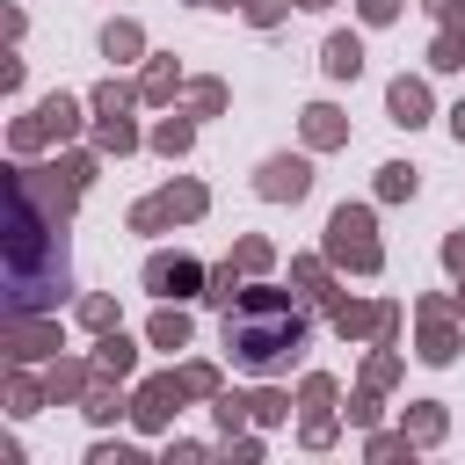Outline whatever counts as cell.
<instances>
[{
	"label": "cell",
	"mask_w": 465,
	"mask_h": 465,
	"mask_svg": "<svg viewBox=\"0 0 465 465\" xmlns=\"http://www.w3.org/2000/svg\"><path fill=\"white\" fill-rule=\"evenodd\" d=\"M58 211L44 218V196L15 174V232H7V312H36L51 305V291H65V240H58Z\"/></svg>",
	"instance_id": "6da1fadb"
},
{
	"label": "cell",
	"mask_w": 465,
	"mask_h": 465,
	"mask_svg": "<svg viewBox=\"0 0 465 465\" xmlns=\"http://www.w3.org/2000/svg\"><path fill=\"white\" fill-rule=\"evenodd\" d=\"M298 341H305V320H298L283 298H269V291H247V298L225 312V349H232V363H247V371H283V363L298 356Z\"/></svg>",
	"instance_id": "7a4b0ae2"
},
{
	"label": "cell",
	"mask_w": 465,
	"mask_h": 465,
	"mask_svg": "<svg viewBox=\"0 0 465 465\" xmlns=\"http://www.w3.org/2000/svg\"><path fill=\"white\" fill-rule=\"evenodd\" d=\"M327 254H334V262H349V269H378V240H371V211H356V203H341V211L327 218Z\"/></svg>",
	"instance_id": "3957f363"
},
{
	"label": "cell",
	"mask_w": 465,
	"mask_h": 465,
	"mask_svg": "<svg viewBox=\"0 0 465 465\" xmlns=\"http://www.w3.org/2000/svg\"><path fill=\"white\" fill-rule=\"evenodd\" d=\"M196 211H203V189H196V182H182V189H167V196L138 203V211H131V225H138V232H153V225H167V218H196Z\"/></svg>",
	"instance_id": "277c9868"
},
{
	"label": "cell",
	"mask_w": 465,
	"mask_h": 465,
	"mask_svg": "<svg viewBox=\"0 0 465 465\" xmlns=\"http://www.w3.org/2000/svg\"><path fill=\"white\" fill-rule=\"evenodd\" d=\"M196 283H203V269L189 254H153L145 262V291H160V298H189Z\"/></svg>",
	"instance_id": "5b68a950"
},
{
	"label": "cell",
	"mask_w": 465,
	"mask_h": 465,
	"mask_svg": "<svg viewBox=\"0 0 465 465\" xmlns=\"http://www.w3.org/2000/svg\"><path fill=\"white\" fill-rule=\"evenodd\" d=\"M73 124H80V109H73L65 94H51L36 116H22V124H15V145H36V138H65Z\"/></svg>",
	"instance_id": "8992f818"
},
{
	"label": "cell",
	"mask_w": 465,
	"mask_h": 465,
	"mask_svg": "<svg viewBox=\"0 0 465 465\" xmlns=\"http://www.w3.org/2000/svg\"><path fill=\"white\" fill-rule=\"evenodd\" d=\"M182 392H189V378H153V385H145V392H138V407H131V414H138V421H153V429H160V421H167V414H174V407H182Z\"/></svg>",
	"instance_id": "52a82bcc"
},
{
	"label": "cell",
	"mask_w": 465,
	"mask_h": 465,
	"mask_svg": "<svg viewBox=\"0 0 465 465\" xmlns=\"http://www.w3.org/2000/svg\"><path fill=\"white\" fill-rule=\"evenodd\" d=\"M305 182H312V167H305V160H269V167H262V196H276V203H283V196L298 203V196H305Z\"/></svg>",
	"instance_id": "ba28073f"
},
{
	"label": "cell",
	"mask_w": 465,
	"mask_h": 465,
	"mask_svg": "<svg viewBox=\"0 0 465 465\" xmlns=\"http://www.w3.org/2000/svg\"><path fill=\"white\" fill-rule=\"evenodd\" d=\"M429 116V87L421 80H392V124H421Z\"/></svg>",
	"instance_id": "9c48e42d"
},
{
	"label": "cell",
	"mask_w": 465,
	"mask_h": 465,
	"mask_svg": "<svg viewBox=\"0 0 465 465\" xmlns=\"http://www.w3.org/2000/svg\"><path fill=\"white\" fill-rule=\"evenodd\" d=\"M421 312H429V334H421V356H429V363H450V356H458V341H450V327H443V305H421Z\"/></svg>",
	"instance_id": "30bf717a"
},
{
	"label": "cell",
	"mask_w": 465,
	"mask_h": 465,
	"mask_svg": "<svg viewBox=\"0 0 465 465\" xmlns=\"http://www.w3.org/2000/svg\"><path fill=\"white\" fill-rule=\"evenodd\" d=\"M356 65H363V44L356 36H327V73L334 80H356Z\"/></svg>",
	"instance_id": "8fae6325"
},
{
	"label": "cell",
	"mask_w": 465,
	"mask_h": 465,
	"mask_svg": "<svg viewBox=\"0 0 465 465\" xmlns=\"http://www.w3.org/2000/svg\"><path fill=\"white\" fill-rule=\"evenodd\" d=\"M94 363H102L109 378H124V371H131V341H124V334H102V349H94Z\"/></svg>",
	"instance_id": "7c38bea8"
},
{
	"label": "cell",
	"mask_w": 465,
	"mask_h": 465,
	"mask_svg": "<svg viewBox=\"0 0 465 465\" xmlns=\"http://www.w3.org/2000/svg\"><path fill=\"white\" fill-rule=\"evenodd\" d=\"M305 138H312V145H334V138H341V116H334V109H305Z\"/></svg>",
	"instance_id": "4fadbf2b"
},
{
	"label": "cell",
	"mask_w": 465,
	"mask_h": 465,
	"mask_svg": "<svg viewBox=\"0 0 465 465\" xmlns=\"http://www.w3.org/2000/svg\"><path fill=\"white\" fill-rule=\"evenodd\" d=\"M153 341H160V349H182V341H189V320H182V312H160V320H153Z\"/></svg>",
	"instance_id": "5bb4252c"
},
{
	"label": "cell",
	"mask_w": 465,
	"mask_h": 465,
	"mask_svg": "<svg viewBox=\"0 0 465 465\" xmlns=\"http://www.w3.org/2000/svg\"><path fill=\"white\" fill-rule=\"evenodd\" d=\"M102 145H109V153H131V145H138V131H131L124 116H102Z\"/></svg>",
	"instance_id": "9a60e30c"
},
{
	"label": "cell",
	"mask_w": 465,
	"mask_h": 465,
	"mask_svg": "<svg viewBox=\"0 0 465 465\" xmlns=\"http://www.w3.org/2000/svg\"><path fill=\"white\" fill-rule=\"evenodd\" d=\"M203 298H211V305H225V312H232V298H240V276H232V262H225V269H218V276H211V291H203Z\"/></svg>",
	"instance_id": "2e32d148"
},
{
	"label": "cell",
	"mask_w": 465,
	"mask_h": 465,
	"mask_svg": "<svg viewBox=\"0 0 465 465\" xmlns=\"http://www.w3.org/2000/svg\"><path fill=\"white\" fill-rule=\"evenodd\" d=\"M102 44H109V58H131V51H138V29H131V22H109Z\"/></svg>",
	"instance_id": "e0dca14e"
},
{
	"label": "cell",
	"mask_w": 465,
	"mask_h": 465,
	"mask_svg": "<svg viewBox=\"0 0 465 465\" xmlns=\"http://www.w3.org/2000/svg\"><path fill=\"white\" fill-rule=\"evenodd\" d=\"M94 109H102V116H124V109H131V87H116V80H109V87L94 94Z\"/></svg>",
	"instance_id": "ac0fdd59"
},
{
	"label": "cell",
	"mask_w": 465,
	"mask_h": 465,
	"mask_svg": "<svg viewBox=\"0 0 465 465\" xmlns=\"http://www.w3.org/2000/svg\"><path fill=\"white\" fill-rule=\"evenodd\" d=\"M153 145H160V153H182V145H189V124H182V116H174V124H160V131H153Z\"/></svg>",
	"instance_id": "d6986e66"
},
{
	"label": "cell",
	"mask_w": 465,
	"mask_h": 465,
	"mask_svg": "<svg viewBox=\"0 0 465 465\" xmlns=\"http://www.w3.org/2000/svg\"><path fill=\"white\" fill-rule=\"evenodd\" d=\"M80 385H87L80 363H58V371H51V400H58V392H80Z\"/></svg>",
	"instance_id": "ffe728a7"
},
{
	"label": "cell",
	"mask_w": 465,
	"mask_h": 465,
	"mask_svg": "<svg viewBox=\"0 0 465 465\" xmlns=\"http://www.w3.org/2000/svg\"><path fill=\"white\" fill-rule=\"evenodd\" d=\"M145 94H153V102H160V94H174V65H167V58L145 73Z\"/></svg>",
	"instance_id": "44dd1931"
},
{
	"label": "cell",
	"mask_w": 465,
	"mask_h": 465,
	"mask_svg": "<svg viewBox=\"0 0 465 465\" xmlns=\"http://www.w3.org/2000/svg\"><path fill=\"white\" fill-rule=\"evenodd\" d=\"M378 189H385V196H414V167H385Z\"/></svg>",
	"instance_id": "7402d4cb"
},
{
	"label": "cell",
	"mask_w": 465,
	"mask_h": 465,
	"mask_svg": "<svg viewBox=\"0 0 465 465\" xmlns=\"http://www.w3.org/2000/svg\"><path fill=\"white\" fill-rule=\"evenodd\" d=\"M7 400H15V414H36V385H29V378H15V385H7Z\"/></svg>",
	"instance_id": "603a6c76"
},
{
	"label": "cell",
	"mask_w": 465,
	"mask_h": 465,
	"mask_svg": "<svg viewBox=\"0 0 465 465\" xmlns=\"http://www.w3.org/2000/svg\"><path fill=\"white\" fill-rule=\"evenodd\" d=\"M80 320H87V327H109L116 312H109V298H87V305H80Z\"/></svg>",
	"instance_id": "cb8c5ba5"
},
{
	"label": "cell",
	"mask_w": 465,
	"mask_h": 465,
	"mask_svg": "<svg viewBox=\"0 0 465 465\" xmlns=\"http://www.w3.org/2000/svg\"><path fill=\"white\" fill-rule=\"evenodd\" d=\"M87 414H94V421H109V414H116V400H109V385H94V392H87Z\"/></svg>",
	"instance_id": "d4e9b609"
},
{
	"label": "cell",
	"mask_w": 465,
	"mask_h": 465,
	"mask_svg": "<svg viewBox=\"0 0 465 465\" xmlns=\"http://www.w3.org/2000/svg\"><path fill=\"white\" fill-rule=\"evenodd\" d=\"M400 15V0H363V22H392Z\"/></svg>",
	"instance_id": "484cf974"
},
{
	"label": "cell",
	"mask_w": 465,
	"mask_h": 465,
	"mask_svg": "<svg viewBox=\"0 0 465 465\" xmlns=\"http://www.w3.org/2000/svg\"><path fill=\"white\" fill-rule=\"evenodd\" d=\"M247 15H254V22H276V15H283V0H247Z\"/></svg>",
	"instance_id": "4316f807"
},
{
	"label": "cell",
	"mask_w": 465,
	"mask_h": 465,
	"mask_svg": "<svg viewBox=\"0 0 465 465\" xmlns=\"http://www.w3.org/2000/svg\"><path fill=\"white\" fill-rule=\"evenodd\" d=\"M443 262H450V269H465V240H450V247H443Z\"/></svg>",
	"instance_id": "83f0119b"
},
{
	"label": "cell",
	"mask_w": 465,
	"mask_h": 465,
	"mask_svg": "<svg viewBox=\"0 0 465 465\" xmlns=\"http://www.w3.org/2000/svg\"><path fill=\"white\" fill-rule=\"evenodd\" d=\"M450 131H458V138H465V102H458V109H450Z\"/></svg>",
	"instance_id": "f1b7e54d"
},
{
	"label": "cell",
	"mask_w": 465,
	"mask_h": 465,
	"mask_svg": "<svg viewBox=\"0 0 465 465\" xmlns=\"http://www.w3.org/2000/svg\"><path fill=\"white\" fill-rule=\"evenodd\" d=\"M298 7H334V0H298Z\"/></svg>",
	"instance_id": "f546056e"
},
{
	"label": "cell",
	"mask_w": 465,
	"mask_h": 465,
	"mask_svg": "<svg viewBox=\"0 0 465 465\" xmlns=\"http://www.w3.org/2000/svg\"><path fill=\"white\" fill-rule=\"evenodd\" d=\"M211 7H240V0H211Z\"/></svg>",
	"instance_id": "4dcf8cb0"
}]
</instances>
